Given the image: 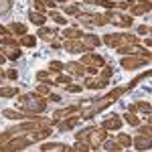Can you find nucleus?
<instances>
[{"instance_id": "5701e85b", "label": "nucleus", "mask_w": 152, "mask_h": 152, "mask_svg": "<svg viewBox=\"0 0 152 152\" xmlns=\"http://www.w3.org/2000/svg\"><path fill=\"white\" fill-rule=\"evenodd\" d=\"M8 31H10L12 37H14V35L23 37V35H26V24H23V23H10V24H8Z\"/></svg>"}, {"instance_id": "20e7f679", "label": "nucleus", "mask_w": 152, "mask_h": 152, "mask_svg": "<svg viewBox=\"0 0 152 152\" xmlns=\"http://www.w3.org/2000/svg\"><path fill=\"white\" fill-rule=\"evenodd\" d=\"M105 45H110L112 49L116 47H128V45H138V37L130 35V33H107V35L102 39Z\"/></svg>"}, {"instance_id": "6e6552de", "label": "nucleus", "mask_w": 152, "mask_h": 152, "mask_svg": "<svg viewBox=\"0 0 152 152\" xmlns=\"http://www.w3.org/2000/svg\"><path fill=\"white\" fill-rule=\"evenodd\" d=\"M105 16H107V23H112L114 26H122V28H130L132 23H134V18L130 16V14H122V12H105Z\"/></svg>"}, {"instance_id": "a19ab883", "label": "nucleus", "mask_w": 152, "mask_h": 152, "mask_svg": "<svg viewBox=\"0 0 152 152\" xmlns=\"http://www.w3.org/2000/svg\"><path fill=\"white\" fill-rule=\"evenodd\" d=\"M4 73H6V79H12V81H16V79H18V71L14 69V67H10V69H6Z\"/></svg>"}, {"instance_id": "c9c22d12", "label": "nucleus", "mask_w": 152, "mask_h": 152, "mask_svg": "<svg viewBox=\"0 0 152 152\" xmlns=\"http://www.w3.org/2000/svg\"><path fill=\"white\" fill-rule=\"evenodd\" d=\"M47 69L51 71V73H61V71L65 69V63H61V61H51Z\"/></svg>"}, {"instance_id": "f3484780", "label": "nucleus", "mask_w": 152, "mask_h": 152, "mask_svg": "<svg viewBox=\"0 0 152 152\" xmlns=\"http://www.w3.org/2000/svg\"><path fill=\"white\" fill-rule=\"evenodd\" d=\"M43 152H67L69 150V146L67 144H63V142H45L43 146H39Z\"/></svg>"}, {"instance_id": "09e8293b", "label": "nucleus", "mask_w": 152, "mask_h": 152, "mask_svg": "<svg viewBox=\"0 0 152 152\" xmlns=\"http://www.w3.org/2000/svg\"><path fill=\"white\" fill-rule=\"evenodd\" d=\"M51 47H53V49H61V47H63V43H59V41H53V43H51Z\"/></svg>"}, {"instance_id": "49530a36", "label": "nucleus", "mask_w": 152, "mask_h": 152, "mask_svg": "<svg viewBox=\"0 0 152 152\" xmlns=\"http://www.w3.org/2000/svg\"><path fill=\"white\" fill-rule=\"evenodd\" d=\"M99 69L97 67H85V75H97Z\"/></svg>"}, {"instance_id": "7c9ffc66", "label": "nucleus", "mask_w": 152, "mask_h": 152, "mask_svg": "<svg viewBox=\"0 0 152 152\" xmlns=\"http://www.w3.org/2000/svg\"><path fill=\"white\" fill-rule=\"evenodd\" d=\"M69 150H75V152H87V150H94V146H91L89 142H85V140H77V142H75V146H69Z\"/></svg>"}, {"instance_id": "cd10ccee", "label": "nucleus", "mask_w": 152, "mask_h": 152, "mask_svg": "<svg viewBox=\"0 0 152 152\" xmlns=\"http://www.w3.org/2000/svg\"><path fill=\"white\" fill-rule=\"evenodd\" d=\"M18 43H20V47H28V49H35V45H37V37L35 35H23L20 39H18Z\"/></svg>"}, {"instance_id": "ddd939ff", "label": "nucleus", "mask_w": 152, "mask_h": 152, "mask_svg": "<svg viewBox=\"0 0 152 152\" xmlns=\"http://www.w3.org/2000/svg\"><path fill=\"white\" fill-rule=\"evenodd\" d=\"M2 116L8 118V120H31V118H35L37 114H31V112H18V110L8 107V110H4V112H2Z\"/></svg>"}, {"instance_id": "aec40b11", "label": "nucleus", "mask_w": 152, "mask_h": 152, "mask_svg": "<svg viewBox=\"0 0 152 152\" xmlns=\"http://www.w3.org/2000/svg\"><path fill=\"white\" fill-rule=\"evenodd\" d=\"M0 53L6 59H10V61H16V59H20V55H23L18 47H0Z\"/></svg>"}, {"instance_id": "f704fd0d", "label": "nucleus", "mask_w": 152, "mask_h": 152, "mask_svg": "<svg viewBox=\"0 0 152 152\" xmlns=\"http://www.w3.org/2000/svg\"><path fill=\"white\" fill-rule=\"evenodd\" d=\"M63 14L77 16V14H79V6H77V4H63Z\"/></svg>"}, {"instance_id": "bb28decb", "label": "nucleus", "mask_w": 152, "mask_h": 152, "mask_svg": "<svg viewBox=\"0 0 152 152\" xmlns=\"http://www.w3.org/2000/svg\"><path fill=\"white\" fill-rule=\"evenodd\" d=\"M128 112H142V114H150V104L148 102H136L128 107Z\"/></svg>"}, {"instance_id": "412c9836", "label": "nucleus", "mask_w": 152, "mask_h": 152, "mask_svg": "<svg viewBox=\"0 0 152 152\" xmlns=\"http://www.w3.org/2000/svg\"><path fill=\"white\" fill-rule=\"evenodd\" d=\"M28 20H31L33 24H37V26H45V23H47V16H45L43 12L31 10V12H28Z\"/></svg>"}, {"instance_id": "393cba45", "label": "nucleus", "mask_w": 152, "mask_h": 152, "mask_svg": "<svg viewBox=\"0 0 152 152\" xmlns=\"http://www.w3.org/2000/svg\"><path fill=\"white\" fill-rule=\"evenodd\" d=\"M37 81H43V83H49V85H55L53 83V73L49 69H43V71H37Z\"/></svg>"}, {"instance_id": "473e14b6", "label": "nucleus", "mask_w": 152, "mask_h": 152, "mask_svg": "<svg viewBox=\"0 0 152 152\" xmlns=\"http://www.w3.org/2000/svg\"><path fill=\"white\" fill-rule=\"evenodd\" d=\"M102 144H104L105 150H110V152H112V150H116V152H118V150H124V148H122V146L116 142V138H105Z\"/></svg>"}, {"instance_id": "9d476101", "label": "nucleus", "mask_w": 152, "mask_h": 152, "mask_svg": "<svg viewBox=\"0 0 152 152\" xmlns=\"http://www.w3.org/2000/svg\"><path fill=\"white\" fill-rule=\"evenodd\" d=\"M71 77H83L85 75V65L79 63V61H69V63H65V69Z\"/></svg>"}, {"instance_id": "0eeeda50", "label": "nucleus", "mask_w": 152, "mask_h": 152, "mask_svg": "<svg viewBox=\"0 0 152 152\" xmlns=\"http://www.w3.org/2000/svg\"><path fill=\"white\" fill-rule=\"evenodd\" d=\"M33 142L28 140L24 134H20V136H16V138H12L10 142H6L4 146H0V152H14V150H24L26 146H31Z\"/></svg>"}, {"instance_id": "f03ea898", "label": "nucleus", "mask_w": 152, "mask_h": 152, "mask_svg": "<svg viewBox=\"0 0 152 152\" xmlns=\"http://www.w3.org/2000/svg\"><path fill=\"white\" fill-rule=\"evenodd\" d=\"M16 104L23 107L24 112H31V114H43L45 110H47V97L45 95H39L35 94H18L16 95Z\"/></svg>"}, {"instance_id": "dca6fc26", "label": "nucleus", "mask_w": 152, "mask_h": 152, "mask_svg": "<svg viewBox=\"0 0 152 152\" xmlns=\"http://www.w3.org/2000/svg\"><path fill=\"white\" fill-rule=\"evenodd\" d=\"M107 83H110V81H105V79H102L99 75H97V77H94V75H89V77H85V83H83V85H85L87 89H104V87L107 85Z\"/></svg>"}, {"instance_id": "423d86ee", "label": "nucleus", "mask_w": 152, "mask_h": 152, "mask_svg": "<svg viewBox=\"0 0 152 152\" xmlns=\"http://www.w3.org/2000/svg\"><path fill=\"white\" fill-rule=\"evenodd\" d=\"M77 20L83 24H87V26H104L107 24V16L105 14H91V12H81L77 14Z\"/></svg>"}, {"instance_id": "3c124183", "label": "nucleus", "mask_w": 152, "mask_h": 152, "mask_svg": "<svg viewBox=\"0 0 152 152\" xmlns=\"http://www.w3.org/2000/svg\"><path fill=\"white\" fill-rule=\"evenodd\" d=\"M4 77H6V73H4V69H2V67H0V79H4Z\"/></svg>"}, {"instance_id": "2eb2a0df", "label": "nucleus", "mask_w": 152, "mask_h": 152, "mask_svg": "<svg viewBox=\"0 0 152 152\" xmlns=\"http://www.w3.org/2000/svg\"><path fill=\"white\" fill-rule=\"evenodd\" d=\"M63 49L67 53H85L87 49L83 47L81 39H71V41H63Z\"/></svg>"}, {"instance_id": "de8ad7c7", "label": "nucleus", "mask_w": 152, "mask_h": 152, "mask_svg": "<svg viewBox=\"0 0 152 152\" xmlns=\"http://www.w3.org/2000/svg\"><path fill=\"white\" fill-rule=\"evenodd\" d=\"M47 97L51 99V102H59V99H61V95H57V94H49Z\"/></svg>"}, {"instance_id": "2f4dec72", "label": "nucleus", "mask_w": 152, "mask_h": 152, "mask_svg": "<svg viewBox=\"0 0 152 152\" xmlns=\"http://www.w3.org/2000/svg\"><path fill=\"white\" fill-rule=\"evenodd\" d=\"M55 35H57L55 28H47V26H41L39 28V39H43V41H51Z\"/></svg>"}, {"instance_id": "4468645a", "label": "nucleus", "mask_w": 152, "mask_h": 152, "mask_svg": "<svg viewBox=\"0 0 152 152\" xmlns=\"http://www.w3.org/2000/svg\"><path fill=\"white\" fill-rule=\"evenodd\" d=\"M79 112V107L77 105H69V107H61V110H57L55 114H53V124H57V122H61V120H65V118L73 116V114H77Z\"/></svg>"}, {"instance_id": "4be33fe9", "label": "nucleus", "mask_w": 152, "mask_h": 152, "mask_svg": "<svg viewBox=\"0 0 152 152\" xmlns=\"http://www.w3.org/2000/svg\"><path fill=\"white\" fill-rule=\"evenodd\" d=\"M150 6L152 4H134V6H130V16L146 14V12H150Z\"/></svg>"}, {"instance_id": "7ed1b4c3", "label": "nucleus", "mask_w": 152, "mask_h": 152, "mask_svg": "<svg viewBox=\"0 0 152 152\" xmlns=\"http://www.w3.org/2000/svg\"><path fill=\"white\" fill-rule=\"evenodd\" d=\"M107 138V130H104L102 126H89V128L81 130V132H75V140H85L94 146V150H97V146Z\"/></svg>"}, {"instance_id": "c03bdc74", "label": "nucleus", "mask_w": 152, "mask_h": 152, "mask_svg": "<svg viewBox=\"0 0 152 152\" xmlns=\"http://www.w3.org/2000/svg\"><path fill=\"white\" fill-rule=\"evenodd\" d=\"M43 4H45L47 10H55V4H57V2H55V0H43Z\"/></svg>"}, {"instance_id": "58836bf2", "label": "nucleus", "mask_w": 152, "mask_h": 152, "mask_svg": "<svg viewBox=\"0 0 152 152\" xmlns=\"http://www.w3.org/2000/svg\"><path fill=\"white\" fill-rule=\"evenodd\" d=\"M35 91H37L39 95H45V97H47V95H49V83H39Z\"/></svg>"}, {"instance_id": "c85d7f7f", "label": "nucleus", "mask_w": 152, "mask_h": 152, "mask_svg": "<svg viewBox=\"0 0 152 152\" xmlns=\"http://www.w3.org/2000/svg\"><path fill=\"white\" fill-rule=\"evenodd\" d=\"M49 18H51L53 23L61 24V26H65V24H67V16H65L63 12H57V10H49Z\"/></svg>"}, {"instance_id": "e433bc0d", "label": "nucleus", "mask_w": 152, "mask_h": 152, "mask_svg": "<svg viewBox=\"0 0 152 152\" xmlns=\"http://www.w3.org/2000/svg\"><path fill=\"white\" fill-rule=\"evenodd\" d=\"M124 120L128 122L130 126H138V124H140V120H138V116H136V112H128V114H124Z\"/></svg>"}, {"instance_id": "72a5a7b5", "label": "nucleus", "mask_w": 152, "mask_h": 152, "mask_svg": "<svg viewBox=\"0 0 152 152\" xmlns=\"http://www.w3.org/2000/svg\"><path fill=\"white\" fill-rule=\"evenodd\" d=\"M18 94V87H0V97H16Z\"/></svg>"}, {"instance_id": "4c0bfd02", "label": "nucleus", "mask_w": 152, "mask_h": 152, "mask_svg": "<svg viewBox=\"0 0 152 152\" xmlns=\"http://www.w3.org/2000/svg\"><path fill=\"white\" fill-rule=\"evenodd\" d=\"M112 75H114V71H112V67H107V65H104V67L99 69V77L105 79V81H110V79H112Z\"/></svg>"}, {"instance_id": "a211bd4d", "label": "nucleus", "mask_w": 152, "mask_h": 152, "mask_svg": "<svg viewBox=\"0 0 152 152\" xmlns=\"http://www.w3.org/2000/svg\"><path fill=\"white\" fill-rule=\"evenodd\" d=\"M104 130H122V118L120 116H110L102 122Z\"/></svg>"}, {"instance_id": "b1692460", "label": "nucleus", "mask_w": 152, "mask_h": 152, "mask_svg": "<svg viewBox=\"0 0 152 152\" xmlns=\"http://www.w3.org/2000/svg\"><path fill=\"white\" fill-rule=\"evenodd\" d=\"M83 2H87V4H95V6H102V8H105V10L116 8V0H83Z\"/></svg>"}, {"instance_id": "9b49d317", "label": "nucleus", "mask_w": 152, "mask_h": 152, "mask_svg": "<svg viewBox=\"0 0 152 152\" xmlns=\"http://www.w3.org/2000/svg\"><path fill=\"white\" fill-rule=\"evenodd\" d=\"M81 43L87 51H91V49H97L102 45V39L97 35H94V33H81Z\"/></svg>"}, {"instance_id": "c756f323", "label": "nucleus", "mask_w": 152, "mask_h": 152, "mask_svg": "<svg viewBox=\"0 0 152 152\" xmlns=\"http://www.w3.org/2000/svg\"><path fill=\"white\" fill-rule=\"evenodd\" d=\"M116 142L122 146V148H128V146H132V136L126 134V132H120V134L116 136Z\"/></svg>"}, {"instance_id": "f257e3e1", "label": "nucleus", "mask_w": 152, "mask_h": 152, "mask_svg": "<svg viewBox=\"0 0 152 152\" xmlns=\"http://www.w3.org/2000/svg\"><path fill=\"white\" fill-rule=\"evenodd\" d=\"M128 91V87H116L114 91H110L107 95H104L102 99H95L91 107H87V110H81V120H91L95 114H99V112H104L105 107H110V105L118 102L120 99V95H124Z\"/></svg>"}, {"instance_id": "79ce46f5", "label": "nucleus", "mask_w": 152, "mask_h": 152, "mask_svg": "<svg viewBox=\"0 0 152 152\" xmlns=\"http://www.w3.org/2000/svg\"><path fill=\"white\" fill-rule=\"evenodd\" d=\"M33 8H35L37 12H43V14H45V10H47L45 4H43V0H33Z\"/></svg>"}, {"instance_id": "a18cd8bd", "label": "nucleus", "mask_w": 152, "mask_h": 152, "mask_svg": "<svg viewBox=\"0 0 152 152\" xmlns=\"http://www.w3.org/2000/svg\"><path fill=\"white\" fill-rule=\"evenodd\" d=\"M138 33H140V35H148V33H150V24H142V26H138Z\"/></svg>"}, {"instance_id": "f8f14e48", "label": "nucleus", "mask_w": 152, "mask_h": 152, "mask_svg": "<svg viewBox=\"0 0 152 152\" xmlns=\"http://www.w3.org/2000/svg\"><path fill=\"white\" fill-rule=\"evenodd\" d=\"M81 122V114H73V116L65 118V120H61V122H57V126L61 132H67V130H73L77 124Z\"/></svg>"}, {"instance_id": "ea45409f", "label": "nucleus", "mask_w": 152, "mask_h": 152, "mask_svg": "<svg viewBox=\"0 0 152 152\" xmlns=\"http://www.w3.org/2000/svg\"><path fill=\"white\" fill-rule=\"evenodd\" d=\"M140 134H142V136H152L150 120H146V124H144V126H140Z\"/></svg>"}, {"instance_id": "37998d69", "label": "nucleus", "mask_w": 152, "mask_h": 152, "mask_svg": "<svg viewBox=\"0 0 152 152\" xmlns=\"http://www.w3.org/2000/svg\"><path fill=\"white\" fill-rule=\"evenodd\" d=\"M65 89H67L69 94H79V91H81V85H73V83H69V85H65Z\"/></svg>"}, {"instance_id": "39448f33", "label": "nucleus", "mask_w": 152, "mask_h": 152, "mask_svg": "<svg viewBox=\"0 0 152 152\" xmlns=\"http://www.w3.org/2000/svg\"><path fill=\"white\" fill-rule=\"evenodd\" d=\"M148 61L150 59H146L144 55H126V57H122L120 65L126 71H136L140 67H144V65H148Z\"/></svg>"}, {"instance_id": "6ab92c4d", "label": "nucleus", "mask_w": 152, "mask_h": 152, "mask_svg": "<svg viewBox=\"0 0 152 152\" xmlns=\"http://www.w3.org/2000/svg\"><path fill=\"white\" fill-rule=\"evenodd\" d=\"M132 144H134V148H138V150H150V136H136V138H132Z\"/></svg>"}, {"instance_id": "8fccbe9b", "label": "nucleus", "mask_w": 152, "mask_h": 152, "mask_svg": "<svg viewBox=\"0 0 152 152\" xmlns=\"http://www.w3.org/2000/svg\"><path fill=\"white\" fill-rule=\"evenodd\" d=\"M4 63H6V57H4V55L0 53V65H4Z\"/></svg>"}, {"instance_id": "603ef678", "label": "nucleus", "mask_w": 152, "mask_h": 152, "mask_svg": "<svg viewBox=\"0 0 152 152\" xmlns=\"http://www.w3.org/2000/svg\"><path fill=\"white\" fill-rule=\"evenodd\" d=\"M55 2H61V4H65V2H67V0H55Z\"/></svg>"}, {"instance_id": "a878e982", "label": "nucleus", "mask_w": 152, "mask_h": 152, "mask_svg": "<svg viewBox=\"0 0 152 152\" xmlns=\"http://www.w3.org/2000/svg\"><path fill=\"white\" fill-rule=\"evenodd\" d=\"M61 35H63L65 41H71V39H81V31H79V28H75V26H67Z\"/></svg>"}, {"instance_id": "1a4fd4ad", "label": "nucleus", "mask_w": 152, "mask_h": 152, "mask_svg": "<svg viewBox=\"0 0 152 152\" xmlns=\"http://www.w3.org/2000/svg\"><path fill=\"white\" fill-rule=\"evenodd\" d=\"M79 63H83L85 67H97V69H102V67L105 65V59L102 57V55L94 53V51H85Z\"/></svg>"}]
</instances>
